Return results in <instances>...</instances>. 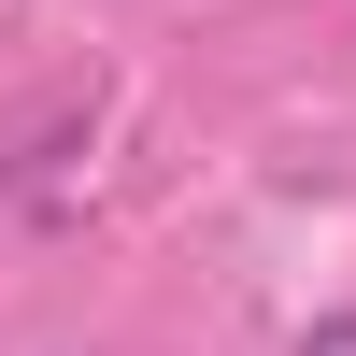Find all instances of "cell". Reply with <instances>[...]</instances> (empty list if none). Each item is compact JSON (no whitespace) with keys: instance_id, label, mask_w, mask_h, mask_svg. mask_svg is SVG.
I'll return each instance as SVG.
<instances>
[{"instance_id":"1","label":"cell","mask_w":356,"mask_h":356,"mask_svg":"<svg viewBox=\"0 0 356 356\" xmlns=\"http://www.w3.org/2000/svg\"><path fill=\"white\" fill-rule=\"evenodd\" d=\"M300 356H356V314H314V328H300Z\"/></svg>"}]
</instances>
